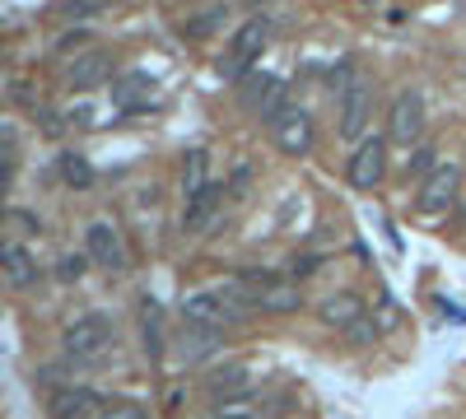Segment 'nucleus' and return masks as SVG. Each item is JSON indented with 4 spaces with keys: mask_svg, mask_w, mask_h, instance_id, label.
Instances as JSON below:
<instances>
[{
    "mask_svg": "<svg viewBox=\"0 0 466 419\" xmlns=\"http://www.w3.org/2000/svg\"><path fill=\"white\" fill-rule=\"evenodd\" d=\"M5 228H10V238L19 242V238H37V234H43V219L29 215V210H19V205H10L5 210Z\"/></svg>",
    "mask_w": 466,
    "mask_h": 419,
    "instance_id": "412c9836",
    "label": "nucleus"
},
{
    "mask_svg": "<svg viewBox=\"0 0 466 419\" xmlns=\"http://www.w3.org/2000/svg\"><path fill=\"white\" fill-rule=\"evenodd\" d=\"M103 5H94V0H79V5H61V14H70V19H94Z\"/></svg>",
    "mask_w": 466,
    "mask_h": 419,
    "instance_id": "c85d7f7f",
    "label": "nucleus"
},
{
    "mask_svg": "<svg viewBox=\"0 0 466 419\" xmlns=\"http://www.w3.org/2000/svg\"><path fill=\"white\" fill-rule=\"evenodd\" d=\"M420 136H424V98L415 89H401L388 112V140L411 150V144H420Z\"/></svg>",
    "mask_w": 466,
    "mask_h": 419,
    "instance_id": "39448f33",
    "label": "nucleus"
},
{
    "mask_svg": "<svg viewBox=\"0 0 466 419\" xmlns=\"http://www.w3.org/2000/svg\"><path fill=\"white\" fill-rule=\"evenodd\" d=\"M248 391H252V377H248V368H242V364H229V368H219V373L210 377V396H215V401L248 396Z\"/></svg>",
    "mask_w": 466,
    "mask_h": 419,
    "instance_id": "f3484780",
    "label": "nucleus"
},
{
    "mask_svg": "<svg viewBox=\"0 0 466 419\" xmlns=\"http://www.w3.org/2000/svg\"><path fill=\"white\" fill-rule=\"evenodd\" d=\"M238 98H242V108H252L257 117H266V121H275L280 112H285L290 108V89H285V79H280V75H248V79H242L238 84Z\"/></svg>",
    "mask_w": 466,
    "mask_h": 419,
    "instance_id": "20e7f679",
    "label": "nucleus"
},
{
    "mask_svg": "<svg viewBox=\"0 0 466 419\" xmlns=\"http://www.w3.org/2000/svg\"><path fill=\"white\" fill-rule=\"evenodd\" d=\"M61 345H66V354H75V359H103L112 349V326L98 317V312H89V317H75L61 331Z\"/></svg>",
    "mask_w": 466,
    "mask_h": 419,
    "instance_id": "7ed1b4c3",
    "label": "nucleus"
},
{
    "mask_svg": "<svg viewBox=\"0 0 466 419\" xmlns=\"http://www.w3.org/2000/svg\"><path fill=\"white\" fill-rule=\"evenodd\" d=\"M346 173H350V186H355V192H373V186L382 182V173H388V140H382V136L359 140Z\"/></svg>",
    "mask_w": 466,
    "mask_h": 419,
    "instance_id": "423d86ee",
    "label": "nucleus"
},
{
    "mask_svg": "<svg viewBox=\"0 0 466 419\" xmlns=\"http://www.w3.org/2000/svg\"><path fill=\"white\" fill-rule=\"evenodd\" d=\"M434 154H438V150H434V144H415V159L406 163V173H415V177H424V173H429V177H434V173H438V168H443V163H438Z\"/></svg>",
    "mask_w": 466,
    "mask_h": 419,
    "instance_id": "a878e982",
    "label": "nucleus"
},
{
    "mask_svg": "<svg viewBox=\"0 0 466 419\" xmlns=\"http://www.w3.org/2000/svg\"><path fill=\"white\" fill-rule=\"evenodd\" d=\"M98 419H150V410L140 401H108Z\"/></svg>",
    "mask_w": 466,
    "mask_h": 419,
    "instance_id": "bb28decb",
    "label": "nucleus"
},
{
    "mask_svg": "<svg viewBox=\"0 0 466 419\" xmlns=\"http://www.w3.org/2000/svg\"><path fill=\"white\" fill-rule=\"evenodd\" d=\"M336 131L346 136V140H369L364 131H369V117H373V89L364 84L359 75H350L346 84H340V112H336Z\"/></svg>",
    "mask_w": 466,
    "mask_h": 419,
    "instance_id": "f03ea898",
    "label": "nucleus"
},
{
    "mask_svg": "<svg viewBox=\"0 0 466 419\" xmlns=\"http://www.w3.org/2000/svg\"><path fill=\"white\" fill-rule=\"evenodd\" d=\"M266 37H271V24H266V19H248V24H242V29L229 37L225 56H219V75L233 79V84H242V79L252 75V61L261 56Z\"/></svg>",
    "mask_w": 466,
    "mask_h": 419,
    "instance_id": "f257e3e1",
    "label": "nucleus"
},
{
    "mask_svg": "<svg viewBox=\"0 0 466 419\" xmlns=\"http://www.w3.org/2000/svg\"><path fill=\"white\" fill-rule=\"evenodd\" d=\"M89 42H94V37H89L85 29H75V33H61V37H56V56H70V61H75V56L94 52Z\"/></svg>",
    "mask_w": 466,
    "mask_h": 419,
    "instance_id": "393cba45",
    "label": "nucleus"
},
{
    "mask_svg": "<svg viewBox=\"0 0 466 419\" xmlns=\"http://www.w3.org/2000/svg\"><path fill=\"white\" fill-rule=\"evenodd\" d=\"M215 419H252V415H242V410H219Z\"/></svg>",
    "mask_w": 466,
    "mask_h": 419,
    "instance_id": "7c9ffc66",
    "label": "nucleus"
},
{
    "mask_svg": "<svg viewBox=\"0 0 466 419\" xmlns=\"http://www.w3.org/2000/svg\"><path fill=\"white\" fill-rule=\"evenodd\" d=\"M225 192H229L225 182H206L196 196H187V205H182V234H206L219 201H225Z\"/></svg>",
    "mask_w": 466,
    "mask_h": 419,
    "instance_id": "1a4fd4ad",
    "label": "nucleus"
},
{
    "mask_svg": "<svg viewBox=\"0 0 466 419\" xmlns=\"http://www.w3.org/2000/svg\"><path fill=\"white\" fill-rule=\"evenodd\" d=\"M61 177H66V186H75V192H85V186H94V163L85 154H61Z\"/></svg>",
    "mask_w": 466,
    "mask_h": 419,
    "instance_id": "6ab92c4d",
    "label": "nucleus"
},
{
    "mask_svg": "<svg viewBox=\"0 0 466 419\" xmlns=\"http://www.w3.org/2000/svg\"><path fill=\"white\" fill-rule=\"evenodd\" d=\"M215 29H225V5H210L206 14H192L187 24H182V33H187V37H210Z\"/></svg>",
    "mask_w": 466,
    "mask_h": 419,
    "instance_id": "4be33fe9",
    "label": "nucleus"
},
{
    "mask_svg": "<svg viewBox=\"0 0 466 419\" xmlns=\"http://www.w3.org/2000/svg\"><path fill=\"white\" fill-rule=\"evenodd\" d=\"M85 251L103 270H127V242H121V228L112 219H94L85 228Z\"/></svg>",
    "mask_w": 466,
    "mask_h": 419,
    "instance_id": "6e6552de",
    "label": "nucleus"
},
{
    "mask_svg": "<svg viewBox=\"0 0 466 419\" xmlns=\"http://www.w3.org/2000/svg\"><path fill=\"white\" fill-rule=\"evenodd\" d=\"M317 266H322V257H294V261H290V280H294V284H298V280H308Z\"/></svg>",
    "mask_w": 466,
    "mask_h": 419,
    "instance_id": "cd10ccee",
    "label": "nucleus"
},
{
    "mask_svg": "<svg viewBox=\"0 0 466 419\" xmlns=\"http://www.w3.org/2000/svg\"><path fill=\"white\" fill-rule=\"evenodd\" d=\"M271 140H275V150L280 154H308L313 150V140H317V131H313V117L303 112V108H285L275 121H271Z\"/></svg>",
    "mask_w": 466,
    "mask_h": 419,
    "instance_id": "0eeeda50",
    "label": "nucleus"
},
{
    "mask_svg": "<svg viewBox=\"0 0 466 419\" xmlns=\"http://www.w3.org/2000/svg\"><path fill=\"white\" fill-rule=\"evenodd\" d=\"M112 79V56L108 52H85V56H75L70 66H66V84L70 89H98V84H108Z\"/></svg>",
    "mask_w": 466,
    "mask_h": 419,
    "instance_id": "f8f14e48",
    "label": "nucleus"
},
{
    "mask_svg": "<svg viewBox=\"0 0 466 419\" xmlns=\"http://www.w3.org/2000/svg\"><path fill=\"white\" fill-rule=\"evenodd\" d=\"M150 94H154V75H145V70H131V75L112 79V103H117L121 112L150 108Z\"/></svg>",
    "mask_w": 466,
    "mask_h": 419,
    "instance_id": "4468645a",
    "label": "nucleus"
},
{
    "mask_svg": "<svg viewBox=\"0 0 466 419\" xmlns=\"http://www.w3.org/2000/svg\"><path fill=\"white\" fill-rule=\"evenodd\" d=\"M346 335H350V341H355V345H369V341H373V335H378V326H369V322H355V326H350Z\"/></svg>",
    "mask_w": 466,
    "mask_h": 419,
    "instance_id": "c756f323",
    "label": "nucleus"
},
{
    "mask_svg": "<svg viewBox=\"0 0 466 419\" xmlns=\"http://www.w3.org/2000/svg\"><path fill=\"white\" fill-rule=\"evenodd\" d=\"M206 150H192L187 154V163H182V192H187V196H196L200 192V186H206L210 177H206Z\"/></svg>",
    "mask_w": 466,
    "mask_h": 419,
    "instance_id": "aec40b11",
    "label": "nucleus"
},
{
    "mask_svg": "<svg viewBox=\"0 0 466 419\" xmlns=\"http://www.w3.org/2000/svg\"><path fill=\"white\" fill-rule=\"evenodd\" d=\"M462 219H466V215H462Z\"/></svg>",
    "mask_w": 466,
    "mask_h": 419,
    "instance_id": "2f4dec72",
    "label": "nucleus"
},
{
    "mask_svg": "<svg viewBox=\"0 0 466 419\" xmlns=\"http://www.w3.org/2000/svg\"><path fill=\"white\" fill-rule=\"evenodd\" d=\"M140 326H145V349H150V354H159V349H164V331H159V308H154V299H145V312H140Z\"/></svg>",
    "mask_w": 466,
    "mask_h": 419,
    "instance_id": "b1692460",
    "label": "nucleus"
},
{
    "mask_svg": "<svg viewBox=\"0 0 466 419\" xmlns=\"http://www.w3.org/2000/svg\"><path fill=\"white\" fill-rule=\"evenodd\" d=\"M317 317L327 322V326H336V331H350L355 322H364V299L359 293H331V299H322L317 303Z\"/></svg>",
    "mask_w": 466,
    "mask_h": 419,
    "instance_id": "2eb2a0df",
    "label": "nucleus"
},
{
    "mask_svg": "<svg viewBox=\"0 0 466 419\" xmlns=\"http://www.w3.org/2000/svg\"><path fill=\"white\" fill-rule=\"evenodd\" d=\"M219 349V331H210V326H192L187 322V331H182V359H206V354H215Z\"/></svg>",
    "mask_w": 466,
    "mask_h": 419,
    "instance_id": "a211bd4d",
    "label": "nucleus"
},
{
    "mask_svg": "<svg viewBox=\"0 0 466 419\" xmlns=\"http://www.w3.org/2000/svg\"><path fill=\"white\" fill-rule=\"evenodd\" d=\"M0 270H5V284H10V289L37 284V261H33V251H29L24 242H14V238L0 242Z\"/></svg>",
    "mask_w": 466,
    "mask_h": 419,
    "instance_id": "9b49d317",
    "label": "nucleus"
},
{
    "mask_svg": "<svg viewBox=\"0 0 466 419\" xmlns=\"http://www.w3.org/2000/svg\"><path fill=\"white\" fill-rule=\"evenodd\" d=\"M47 410H52V419H98L103 415V401H98L89 387H56L47 396Z\"/></svg>",
    "mask_w": 466,
    "mask_h": 419,
    "instance_id": "9d476101",
    "label": "nucleus"
},
{
    "mask_svg": "<svg viewBox=\"0 0 466 419\" xmlns=\"http://www.w3.org/2000/svg\"><path fill=\"white\" fill-rule=\"evenodd\" d=\"M85 270H89V251H61L56 257V280L75 284V280H85Z\"/></svg>",
    "mask_w": 466,
    "mask_h": 419,
    "instance_id": "5701e85b",
    "label": "nucleus"
},
{
    "mask_svg": "<svg viewBox=\"0 0 466 419\" xmlns=\"http://www.w3.org/2000/svg\"><path fill=\"white\" fill-rule=\"evenodd\" d=\"M457 182H462V173L453 163H443L434 177H424V192H420V215H438V210H448L453 205V196H457Z\"/></svg>",
    "mask_w": 466,
    "mask_h": 419,
    "instance_id": "ddd939ff",
    "label": "nucleus"
},
{
    "mask_svg": "<svg viewBox=\"0 0 466 419\" xmlns=\"http://www.w3.org/2000/svg\"><path fill=\"white\" fill-rule=\"evenodd\" d=\"M257 308L271 312V317H280V312H298V308H303V284H294V280H275V284L257 299Z\"/></svg>",
    "mask_w": 466,
    "mask_h": 419,
    "instance_id": "dca6fc26",
    "label": "nucleus"
}]
</instances>
